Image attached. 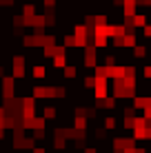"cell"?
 <instances>
[{
	"label": "cell",
	"instance_id": "1",
	"mask_svg": "<svg viewBox=\"0 0 151 153\" xmlns=\"http://www.w3.org/2000/svg\"><path fill=\"white\" fill-rule=\"evenodd\" d=\"M85 126H87V120L78 115V118H76V129H85Z\"/></svg>",
	"mask_w": 151,
	"mask_h": 153
}]
</instances>
